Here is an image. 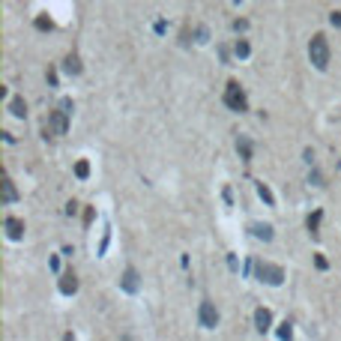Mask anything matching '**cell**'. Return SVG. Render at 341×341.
<instances>
[{
  "instance_id": "obj_1",
  "label": "cell",
  "mask_w": 341,
  "mask_h": 341,
  "mask_svg": "<svg viewBox=\"0 0 341 341\" xmlns=\"http://www.w3.org/2000/svg\"><path fill=\"white\" fill-rule=\"evenodd\" d=\"M72 111H75V105H72V99H60L57 111H51V117L45 120V138H48V135H66Z\"/></svg>"
},
{
  "instance_id": "obj_2",
  "label": "cell",
  "mask_w": 341,
  "mask_h": 341,
  "mask_svg": "<svg viewBox=\"0 0 341 341\" xmlns=\"http://www.w3.org/2000/svg\"><path fill=\"white\" fill-rule=\"evenodd\" d=\"M309 57H311L314 69H320V72L329 66V42H326V36H323V33L311 36V42H309Z\"/></svg>"
},
{
  "instance_id": "obj_3",
  "label": "cell",
  "mask_w": 341,
  "mask_h": 341,
  "mask_svg": "<svg viewBox=\"0 0 341 341\" xmlns=\"http://www.w3.org/2000/svg\"><path fill=\"white\" fill-rule=\"evenodd\" d=\"M222 102L230 108V111H237V114H243V111H248V99H245V90L237 84V81H227V87H225V96H222Z\"/></svg>"
},
{
  "instance_id": "obj_4",
  "label": "cell",
  "mask_w": 341,
  "mask_h": 341,
  "mask_svg": "<svg viewBox=\"0 0 341 341\" xmlns=\"http://www.w3.org/2000/svg\"><path fill=\"white\" fill-rule=\"evenodd\" d=\"M255 276H258V281H263V284H269V287H278L281 281H284V269L281 266H276V263H255Z\"/></svg>"
},
{
  "instance_id": "obj_5",
  "label": "cell",
  "mask_w": 341,
  "mask_h": 341,
  "mask_svg": "<svg viewBox=\"0 0 341 341\" xmlns=\"http://www.w3.org/2000/svg\"><path fill=\"white\" fill-rule=\"evenodd\" d=\"M197 323H201L204 329H215V326H219V309H215L210 299H204L201 309H197Z\"/></svg>"
},
{
  "instance_id": "obj_6",
  "label": "cell",
  "mask_w": 341,
  "mask_h": 341,
  "mask_svg": "<svg viewBox=\"0 0 341 341\" xmlns=\"http://www.w3.org/2000/svg\"><path fill=\"white\" fill-rule=\"evenodd\" d=\"M120 287H123V291L126 293H138L141 291V278H138V269H126V273H123V278H120Z\"/></svg>"
},
{
  "instance_id": "obj_7",
  "label": "cell",
  "mask_w": 341,
  "mask_h": 341,
  "mask_svg": "<svg viewBox=\"0 0 341 341\" xmlns=\"http://www.w3.org/2000/svg\"><path fill=\"white\" fill-rule=\"evenodd\" d=\"M3 227H6V237H9V240H21V237H24V222L15 219V215H9V219L3 222Z\"/></svg>"
},
{
  "instance_id": "obj_8",
  "label": "cell",
  "mask_w": 341,
  "mask_h": 341,
  "mask_svg": "<svg viewBox=\"0 0 341 341\" xmlns=\"http://www.w3.org/2000/svg\"><path fill=\"white\" fill-rule=\"evenodd\" d=\"M0 201H3V204H15V201H18L15 183H12L9 177H3V183H0Z\"/></svg>"
},
{
  "instance_id": "obj_9",
  "label": "cell",
  "mask_w": 341,
  "mask_h": 341,
  "mask_svg": "<svg viewBox=\"0 0 341 341\" xmlns=\"http://www.w3.org/2000/svg\"><path fill=\"white\" fill-rule=\"evenodd\" d=\"M269 326H273V314H269V309H258L255 311V329L263 335Z\"/></svg>"
},
{
  "instance_id": "obj_10",
  "label": "cell",
  "mask_w": 341,
  "mask_h": 341,
  "mask_svg": "<svg viewBox=\"0 0 341 341\" xmlns=\"http://www.w3.org/2000/svg\"><path fill=\"white\" fill-rule=\"evenodd\" d=\"M75 291H78V278H75V273L69 269V273H63V276H60V293L72 296Z\"/></svg>"
},
{
  "instance_id": "obj_11",
  "label": "cell",
  "mask_w": 341,
  "mask_h": 341,
  "mask_svg": "<svg viewBox=\"0 0 341 341\" xmlns=\"http://www.w3.org/2000/svg\"><path fill=\"white\" fill-rule=\"evenodd\" d=\"M9 114L18 117V120H24V117H27V102H24L21 96H12V99H9Z\"/></svg>"
},
{
  "instance_id": "obj_12",
  "label": "cell",
  "mask_w": 341,
  "mask_h": 341,
  "mask_svg": "<svg viewBox=\"0 0 341 341\" xmlns=\"http://www.w3.org/2000/svg\"><path fill=\"white\" fill-rule=\"evenodd\" d=\"M63 72H66V75H81V60H78V54H69V57L63 60Z\"/></svg>"
},
{
  "instance_id": "obj_13",
  "label": "cell",
  "mask_w": 341,
  "mask_h": 341,
  "mask_svg": "<svg viewBox=\"0 0 341 341\" xmlns=\"http://www.w3.org/2000/svg\"><path fill=\"white\" fill-rule=\"evenodd\" d=\"M320 222H323V212H320V210H314V212L309 215V222H305V227H309L311 237H317V233H320Z\"/></svg>"
},
{
  "instance_id": "obj_14",
  "label": "cell",
  "mask_w": 341,
  "mask_h": 341,
  "mask_svg": "<svg viewBox=\"0 0 341 341\" xmlns=\"http://www.w3.org/2000/svg\"><path fill=\"white\" fill-rule=\"evenodd\" d=\"M237 153H240V159H245V162L251 159V141H248L245 135L237 138Z\"/></svg>"
},
{
  "instance_id": "obj_15",
  "label": "cell",
  "mask_w": 341,
  "mask_h": 341,
  "mask_svg": "<svg viewBox=\"0 0 341 341\" xmlns=\"http://www.w3.org/2000/svg\"><path fill=\"white\" fill-rule=\"evenodd\" d=\"M251 233H255L258 240H263V243L273 240V227H269V225H251Z\"/></svg>"
},
{
  "instance_id": "obj_16",
  "label": "cell",
  "mask_w": 341,
  "mask_h": 341,
  "mask_svg": "<svg viewBox=\"0 0 341 341\" xmlns=\"http://www.w3.org/2000/svg\"><path fill=\"white\" fill-rule=\"evenodd\" d=\"M258 195H260V201H263L266 207H276V197H273V192L266 189V183H258Z\"/></svg>"
},
{
  "instance_id": "obj_17",
  "label": "cell",
  "mask_w": 341,
  "mask_h": 341,
  "mask_svg": "<svg viewBox=\"0 0 341 341\" xmlns=\"http://www.w3.org/2000/svg\"><path fill=\"white\" fill-rule=\"evenodd\" d=\"M233 54H237V57H240V60H245V57H248V54H251V45H248L245 39H237V45H233Z\"/></svg>"
},
{
  "instance_id": "obj_18",
  "label": "cell",
  "mask_w": 341,
  "mask_h": 341,
  "mask_svg": "<svg viewBox=\"0 0 341 341\" xmlns=\"http://www.w3.org/2000/svg\"><path fill=\"white\" fill-rule=\"evenodd\" d=\"M75 177H78V179H87V177H90V162H87V159H78V162H75Z\"/></svg>"
},
{
  "instance_id": "obj_19",
  "label": "cell",
  "mask_w": 341,
  "mask_h": 341,
  "mask_svg": "<svg viewBox=\"0 0 341 341\" xmlns=\"http://www.w3.org/2000/svg\"><path fill=\"white\" fill-rule=\"evenodd\" d=\"M36 30H42V33L48 30V33H51V30H54V21H51L48 15H39V18H36Z\"/></svg>"
},
{
  "instance_id": "obj_20",
  "label": "cell",
  "mask_w": 341,
  "mask_h": 341,
  "mask_svg": "<svg viewBox=\"0 0 341 341\" xmlns=\"http://www.w3.org/2000/svg\"><path fill=\"white\" fill-rule=\"evenodd\" d=\"M291 335H293L291 323H281V326H278V338H291Z\"/></svg>"
},
{
  "instance_id": "obj_21",
  "label": "cell",
  "mask_w": 341,
  "mask_h": 341,
  "mask_svg": "<svg viewBox=\"0 0 341 341\" xmlns=\"http://www.w3.org/2000/svg\"><path fill=\"white\" fill-rule=\"evenodd\" d=\"M309 183H314V186H323V177H320V171H311V177H309Z\"/></svg>"
},
{
  "instance_id": "obj_22",
  "label": "cell",
  "mask_w": 341,
  "mask_h": 341,
  "mask_svg": "<svg viewBox=\"0 0 341 341\" xmlns=\"http://www.w3.org/2000/svg\"><path fill=\"white\" fill-rule=\"evenodd\" d=\"M245 27H248V21H243V18H237V21H233V30H237V33L245 30Z\"/></svg>"
},
{
  "instance_id": "obj_23",
  "label": "cell",
  "mask_w": 341,
  "mask_h": 341,
  "mask_svg": "<svg viewBox=\"0 0 341 341\" xmlns=\"http://www.w3.org/2000/svg\"><path fill=\"white\" fill-rule=\"evenodd\" d=\"M314 263H317V269H326V266H329V263H326V258H323V255H317V258H314Z\"/></svg>"
},
{
  "instance_id": "obj_24",
  "label": "cell",
  "mask_w": 341,
  "mask_h": 341,
  "mask_svg": "<svg viewBox=\"0 0 341 341\" xmlns=\"http://www.w3.org/2000/svg\"><path fill=\"white\" fill-rule=\"evenodd\" d=\"M329 21H332V27H341V12H332Z\"/></svg>"
},
{
  "instance_id": "obj_25",
  "label": "cell",
  "mask_w": 341,
  "mask_h": 341,
  "mask_svg": "<svg viewBox=\"0 0 341 341\" xmlns=\"http://www.w3.org/2000/svg\"><path fill=\"white\" fill-rule=\"evenodd\" d=\"M207 36H210L207 27H197V42H207Z\"/></svg>"
}]
</instances>
